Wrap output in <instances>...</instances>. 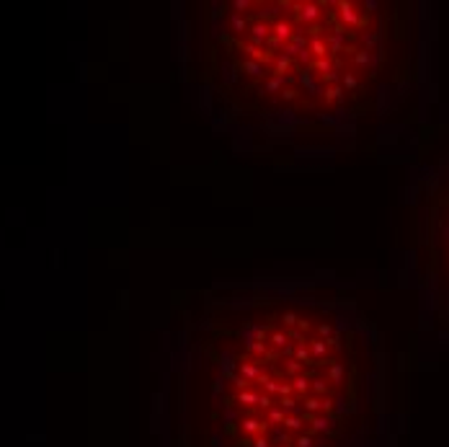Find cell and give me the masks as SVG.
<instances>
[{
    "mask_svg": "<svg viewBox=\"0 0 449 447\" xmlns=\"http://www.w3.org/2000/svg\"><path fill=\"white\" fill-rule=\"evenodd\" d=\"M343 378H346V367H343L341 362H336V360L328 362V380L333 383V388L343 383Z\"/></svg>",
    "mask_w": 449,
    "mask_h": 447,
    "instance_id": "10",
    "label": "cell"
},
{
    "mask_svg": "<svg viewBox=\"0 0 449 447\" xmlns=\"http://www.w3.org/2000/svg\"><path fill=\"white\" fill-rule=\"evenodd\" d=\"M271 36V23H266V21H258V18H253L250 21V28H248V44H253V47H266V39Z\"/></svg>",
    "mask_w": 449,
    "mask_h": 447,
    "instance_id": "2",
    "label": "cell"
},
{
    "mask_svg": "<svg viewBox=\"0 0 449 447\" xmlns=\"http://www.w3.org/2000/svg\"><path fill=\"white\" fill-rule=\"evenodd\" d=\"M237 78H240V70H237L235 65H222V80L224 83H237Z\"/></svg>",
    "mask_w": 449,
    "mask_h": 447,
    "instance_id": "18",
    "label": "cell"
},
{
    "mask_svg": "<svg viewBox=\"0 0 449 447\" xmlns=\"http://www.w3.org/2000/svg\"><path fill=\"white\" fill-rule=\"evenodd\" d=\"M307 347H310L312 357H315V362H323L325 357H328V352H331L328 341H323V339H307Z\"/></svg>",
    "mask_w": 449,
    "mask_h": 447,
    "instance_id": "9",
    "label": "cell"
},
{
    "mask_svg": "<svg viewBox=\"0 0 449 447\" xmlns=\"http://www.w3.org/2000/svg\"><path fill=\"white\" fill-rule=\"evenodd\" d=\"M284 372H287V378L292 380V378H297V375H305V365L297 362L294 357H292V360H287V365H284Z\"/></svg>",
    "mask_w": 449,
    "mask_h": 447,
    "instance_id": "15",
    "label": "cell"
},
{
    "mask_svg": "<svg viewBox=\"0 0 449 447\" xmlns=\"http://www.w3.org/2000/svg\"><path fill=\"white\" fill-rule=\"evenodd\" d=\"M307 49L312 52V57H315V59H323V57H328V44H325V39H323V36L310 39Z\"/></svg>",
    "mask_w": 449,
    "mask_h": 447,
    "instance_id": "12",
    "label": "cell"
},
{
    "mask_svg": "<svg viewBox=\"0 0 449 447\" xmlns=\"http://www.w3.org/2000/svg\"><path fill=\"white\" fill-rule=\"evenodd\" d=\"M266 341H268L274 349H284V347L289 344V334H287V331H274V334H268Z\"/></svg>",
    "mask_w": 449,
    "mask_h": 447,
    "instance_id": "13",
    "label": "cell"
},
{
    "mask_svg": "<svg viewBox=\"0 0 449 447\" xmlns=\"http://www.w3.org/2000/svg\"><path fill=\"white\" fill-rule=\"evenodd\" d=\"M240 72H243V75H248V78H256V80H258V78L266 75V65L258 62V59H248V57H245L243 65H240Z\"/></svg>",
    "mask_w": 449,
    "mask_h": 447,
    "instance_id": "5",
    "label": "cell"
},
{
    "mask_svg": "<svg viewBox=\"0 0 449 447\" xmlns=\"http://www.w3.org/2000/svg\"><path fill=\"white\" fill-rule=\"evenodd\" d=\"M281 321H284V326H287V329H297L299 316H297V313H292V310H287V313L281 316Z\"/></svg>",
    "mask_w": 449,
    "mask_h": 447,
    "instance_id": "21",
    "label": "cell"
},
{
    "mask_svg": "<svg viewBox=\"0 0 449 447\" xmlns=\"http://www.w3.org/2000/svg\"><path fill=\"white\" fill-rule=\"evenodd\" d=\"M336 67H338V59L333 62L331 57H323V59H315V62H312V72H318L323 80L331 75V72H336Z\"/></svg>",
    "mask_w": 449,
    "mask_h": 447,
    "instance_id": "8",
    "label": "cell"
},
{
    "mask_svg": "<svg viewBox=\"0 0 449 447\" xmlns=\"http://www.w3.org/2000/svg\"><path fill=\"white\" fill-rule=\"evenodd\" d=\"M318 334H320V339H323V341H328V339H333V336H336V331H333V326H331V323H320V326H318Z\"/></svg>",
    "mask_w": 449,
    "mask_h": 447,
    "instance_id": "22",
    "label": "cell"
},
{
    "mask_svg": "<svg viewBox=\"0 0 449 447\" xmlns=\"http://www.w3.org/2000/svg\"><path fill=\"white\" fill-rule=\"evenodd\" d=\"M297 329H299V331H302V334H305V331L310 329V321H305V318H299V323H297Z\"/></svg>",
    "mask_w": 449,
    "mask_h": 447,
    "instance_id": "25",
    "label": "cell"
},
{
    "mask_svg": "<svg viewBox=\"0 0 449 447\" xmlns=\"http://www.w3.org/2000/svg\"><path fill=\"white\" fill-rule=\"evenodd\" d=\"M292 83H294V75H271L263 83V93H279L284 88H292Z\"/></svg>",
    "mask_w": 449,
    "mask_h": 447,
    "instance_id": "4",
    "label": "cell"
},
{
    "mask_svg": "<svg viewBox=\"0 0 449 447\" xmlns=\"http://www.w3.org/2000/svg\"><path fill=\"white\" fill-rule=\"evenodd\" d=\"M341 88H343V91H356V88H359V75H356V72H343Z\"/></svg>",
    "mask_w": 449,
    "mask_h": 447,
    "instance_id": "19",
    "label": "cell"
},
{
    "mask_svg": "<svg viewBox=\"0 0 449 447\" xmlns=\"http://www.w3.org/2000/svg\"><path fill=\"white\" fill-rule=\"evenodd\" d=\"M323 93H325V101H328V103H331V101L338 103V101H343V93H346V91H343L341 85H328Z\"/></svg>",
    "mask_w": 449,
    "mask_h": 447,
    "instance_id": "16",
    "label": "cell"
},
{
    "mask_svg": "<svg viewBox=\"0 0 449 447\" xmlns=\"http://www.w3.org/2000/svg\"><path fill=\"white\" fill-rule=\"evenodd\" d=\"M258 372H261V365L250 362V360H240V365H237V375H240V378H245V380H248L250 385L256 383Z\"/></svg>",
    "mask_w": 449,
    "mask_h": 447,
    "instance_id": "7",
    "label": "cell"
},
{
    "mask_svg": "<svg viewBox=\"0 0 449 447\" xmlns=\"http://www.w3.org/2000/svg\"><path fill=\"white\" fill-rule=\"evenodd\" d=\"M279 96H281L284 101H294V98H297V91H294V88H284Z\"/></svg>",
    "mask_w": 449,
    "mask_h": 447,
    "instance_id": "24",
    "label": "cell"
},
{
    "mask_svg": "<svg viewBox=\"0 0 449 447\" xmlns=\"http://www.w3.org/2000/svg\"><path fill=\"white\" fill-rule=\"evenodd\" d=\"M297 80L302 83V88H305L310 96H320V93H323V83L312 75V67H302V70H299V72H297Z\"/></svg>",
    "mask_w": 449,
    "mask_h": 447,
    "instance_id": "3",
    "label": "cell"
},
{
    "mask_svg": "<svg viewBox=\"0 0 449 447\" xmlns=\"http://www.w3.org/2000/svg\"><path fill=\"white\" fill-rule=\"evenodd\" d=\"M230 8H232V13H235V16H245V13L253 8V3H250V0H232V3H230Z\"/></svg>",
    "mask_w": 449,
    "mask_h": 447,
    "instance_id": "20",
    "label": "cell"
},
{
    "mask_svg": "<svg viewBox=\"0 0 449 447\" xmlns=\"http://www.w3.org/2000/svg\"><path fill=\"white\" fill-rule=\"evenodd\" d=\"M287 334H289V339H294V341H297V344H307V339H305V334H302V331H299V329H289Z\"/></svg>",
    "mask_w": 449,
    "mask_h": 447,
    "instance_id": "23",
    "label": "cell"
},
{
    "mask_svg": "<svg viewBox=\"0 0 449 447\" xmlns=\"http://www.w3.org/2000/svg\"><path fill=\"white\" fill-rule=\"evenodd\" d=\"M294 360L302 362V365H310V362H315V357H312V352H310L307 344H297V349H294Z\"/></svg>",
    "mask_w": 449,
    "mask_h": 447,
    "instance_id": "14",
    "label": "cell"
},
{
    "mask_svg": "<svg viewBox=\"0 0 449 447\" xmlns=\"http://www.w3.org/2000/svg\"><path fill=\"white\" fill-rule=\"evenodd\" d=\"M294 16L297 21H302L305 26H318L323 18V3H294Z\"/></svg>",
    "mask_w": 449,
    "mask_h": 447,
    "instance_id": "1",
    "label": "cell"
},
{
    "mask_svg": "<svg viewBox=\"0 0 449 447\" xmlns=\"http://www.w3.org/2000/svg\"><path fill=\"white\" fill-rule=\"evenodd\" d=\"M271 34H274L279 41H284V44H287V41L292 39V34H294V26H292L289 21L279 18V21H274V23H271Z\"/></svg>",
    "mask_w": 449,
    "mask_h": 447,
    "instance_id": "6",
    "label": "cell"
},
{
    "mask_svg": "<svg viewBox=\"0 0 449 447\" xmlns=\"http://www.w3.org/2000/svg\"><path fill=\"white\" fill-rule=\"evenodd\" d=\"M289 67H292V59H289V57L279 54V57L274 59V75H287Z\"/></svg>",
    "mask_w": 449,
    "mask_h": 447,
    "instance_id": "17",
    "label": "cell"
},
{
    "mask_svg": "<svg viewBox=\"0 0 449 447\" xmlns=\"http://www.w3.org/2000/svg\"><path fill=\"white\" fill-rule=\"evenodd\" d=\"M250 21L253 18H248V16H230V31L232 34H237V36H243V34H248V28H250Z\"/></svg>",
    "mask_w": 449,
    "mask_h": 447,
    "instance_id": "11",
    "label": "cell"
}]
</instances>
